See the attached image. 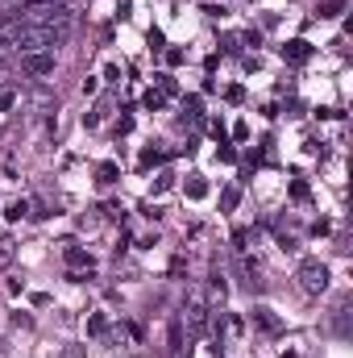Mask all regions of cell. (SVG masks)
Masks as SVG:
<instances>
[{"label":"cell","instance_id":"6","mask_svg":"<svg viewBox=\"0 0 353 358\" xmlns=\"http://www.w3.org/2000/svg\"><path fill=\"white\" fill-rule=\"evenodd\" d=\"M13 259H17V242H13V234H0V271L13 267Z\"/></svg>","mask_w":353,"mask_h":358},{"label":"cell","instance_id":"11","mask_svg":"<svg viewBox=\"0 0 353 358\" xmlns=\"http://www.w3.org/2000/svg\"><path fill=\"white\" fill-rule=\"evenodd\" d=\"M237 196H241V192H237V187H229V192L220 196V204H225V208H237Z\"/></svg>","mask_w":353,"mask_h":358},{"label":"cell","instance_id":"9","mask_svg":"<svg viewBox=\"0 0 353 358\" xmlns=\"http://www.w3.org/2000/svg\"><path fill=\"white\" fill-rule=\"evenodd\" d=\"M67 263H71V267H84V263H91V259L80 250V246H71V250H67Z\"/></svg>","mask_w":353,"mask_h":358},{"label":"cell","instance_id":"12","mask_svg":"<svg viewBox=\"0 0 353 358\" xmlns=\"http://www.w3.org/2000/svg\"><path fill=\"white\" fill-rule=\"evenodd\" d=\"M112 179H117V167H112V163H104V167H100V183H112Z\"/></svg>","mask_w":353,"mask_h":358},{"label":"cell","instance_id":"14","mask_svg":"<svg viewBox=\"0 0 353 358\" xmlns=\"http://www.w3.org/2000/svg\"><path fill=\"white\" fill-rule=\"evenodd\" d=\"M8 108H13V92L4 88V92H0V113H8Z\"/></svg>","mask_w":353,"mask_h":358},{"label":"cell","instance_id":"3","mask_svg":"<svg viewBox=\"0 0 353 358\" xmlns=\"http://www.w3.org/2000/svg\"><path fill=\"white\" fill-rule=\"evenodd\" d=\"M21 67L29 76H54V50H33V55H21Z\"/></svg>","mask_w":353,"mask_h":358},{"label":"cell","instance_id":"2","mask_svg":"<svg viewBox=\"0 0 353 358\" xmlns=\"http://www.w3.org/2000/svg\"><path fill=\"white\" fill-rule=\"evenodd\" d=\"M295 279H299V287H303L308 296H320V292L329 287V267H324L320 259H308V263H299Z\"/></svg>","mask_w":353,"mask_h":358},{"label":"cell","instance_id":"10","mask_svg":"<svg viewBox=\"0 0 353 358\" xmlns=\"http://www.w3.org/2000/svg\"><path fill=\"white\" fill-rule=\"evenodd\" d=\"M200 117H204V108H200V100L191 96V100H187V121H200Z\"/></svg>","mask_w":353,"mask_h":358},{"label":"cell","instance_id":"8","mask_svg":"<svg viewBox=\"0 0 353 358\" xmlns=\"http://www.w3.org/2000/svg\"><path fill=\"white\" fill-rule=\"evenodd\" d=\"M187 196H191V200H200V196H208V183H204V179L195 176L191 183H187Z\"/></svg>","mask_w":353,"mask_h":358},{"label":"cell","instance_id":"13","mask_svg":"<svg viewBox=\"0 0 353 358\" xmlns=\"http://www.w3.org/2000/svg\"><path fill=\"white\" fill-rule=\"evenodd\" d=\"M337 13H341V0H329V4H324V13H320V17H337Z\"/></svg>","mask_w":353,"mask_h":358},{"label":"cell","instance_id":"1","mask_svg":"<svg viewBox=\"0 0 353 358\" xmlns=\"http://www.w3.org/2000/svg\"><path fill=\"white\" fill-rule=\"evenodd\" d=\"M25 25H46V29H71V8L63 0H33L17 13Z\"/></svg>","mask_w":353,"mask_h":358},{"label":"cell","instance_id":"4","mask_svg":"<svg viewBox=\"0 0 353 358\" xmlns=\"http://www.w3.org/2000/svg\"><path fill=\"white\" fill-rule=\"evenodd\" d=\"M183 321H187V329H191V334H204V325H208V308H204V296H200V292H191Z\"/></svg>","mask_w":353,"mask_h":358},{"label":"cell","instance_id":"7","mask_svg":"<svg viewBox=\"0 0 353 358\" xmlns=\"http://www.w3.org/2000/svg\"><path fill=\"white\" fill-rule=\"evenodd\" d=\"M254 321H258V325H262L266 334H278V321H274V317H270V313H266V308H254Z\"/></svg>","mask_w":353,"mask_h":358},{"label":"cell","instance_id":"5","mask_svg":"<svg viewBox=\"0 0 353 358\" xmlns=\"http://www.w3.org/2000/svg\"><path fill=\"white\" fill-rule=\"evenodd\" d=\"M308 55H312V46H308L303 38H295V42L283 46V59H287V63H308Z\"/></svg>","mask_w":353,"mask_h":358}]
</instances>
